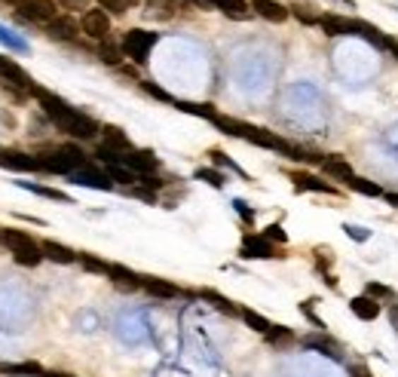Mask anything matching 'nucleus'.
Instances as JSON below:
<instances>
[{"label": "nucleus", "instance_id": "42", "mask_svg": "<svg viewBox=\"0 0 398 377\" xmlns=\"http://www.w3.org/2000/svg\"><path fill=\"white\" fill-rule=\"evenodd\" d=\"M353 377H371V371L365 365H353Z\"/></svg>", "mask_w": 398, "mask_h": 377}, {"label": "nucleus", "instance_id": "44", "mask_svg": "<svg viewBox=\"0 0 398 377\" xmlns=\"http://www.w3.org/2000/svg\"><path fill=\"white\" fill-rule=\"evenodd\" d=\"M187 4H193V6H202V0H187Z\"/></svg>", "mask_w": 398, "mask_h": 377}, {"label": "nucleus", "instance_id": "5", "mask_svg": "<svg viewBox=\"0 0 398 377\" xmlns=\"http://www.w3.org/2000/svg\"><path fill=\"white\" fill-rule=\"evenodd\" d=\"M80 31H83V37L98 40V43L110 40V31H114L110 28V16L101 6H89L86 13H80Z\"/></svg>", "mask_w": 398, "mask_h": 377}, {"label": "nucleus", "instance_id": "11", "mask_svg": "<svg viewBox=\"0 0 398 377\" xmlns=\"http://www.w3.org/2000/svg\"><path fill=\"white\" fill-rule=\"evenodd\" d=\"M319 28L328 37H356V18H346V16L325 13V16L319 18Z\"/></svg>", "mask_w": 398, "mask_h": 377}, {"label": "nucleus", "instance_id": "31", "mask_svg": "<svg viewBox=\"0 0 398 377\" xmlns=\"http://www.w3.org/2000/svg\"><path fill=\"white\" fill-rule=\"evenodd\" d=\"M77 261L86 267V270H95V273H105V276H107V264L98 261V257H92V255H77Z\"/></svg>", "mask_w": 398, "mask_h": 377}, {"label": "nucleus", "instance_id": "28", "mask_svg": "<svg viewBox=\"0 0 398 377\" xmlns=\"http://www.w3.org/2000/svg\"><path fill=\"white\" fill-rule=\"evenodd\" d=\"M0 43H6L13 52H25V50H28V43H25V40H18V37H16L13 31H9V28H4V25H0Z\"/></svg>", "mask_w": 398, "mask_h": 377}, {"label": "nucleus", "instance_id": "1", "mask_svg": "<svg viewBox=\"0 0 398 377\" xmlns=\"http://www.w3.org/2000/svg\"><path fill=\"white\" fill-rule=\"evenodd\" d=\"M34 95H37V101H40V108H43V117L49 120L59 132L77 138V141H92V138L101 132V123L95 117L83 114V110L68 105L64 98L52 95V92H43V89H34Z\"/></svg>", "mask_w": 398, "mask_h": 377}, {"label": "nucleus", "instance_id": "9", "mask_svg": "<svg viewBox=\"0 0 398 377\" xmlns=\"http://www.w3.org/2000/svg\"><path fill=\"white\" fill-rule=\"evenodd\" d=\"M252 13L254 16H261V18H267V22H288L291 18V9L285 6V4H279V0H252Z\"/></svg>", "mask_w": 398, "mask_h": 377}, {"label": "nucleus", "instance_id": "19", "mask_svg": "<svg viewBox=\"0 0 398 377\" xmlns=\"http://www.w3.org/2000/svg\"><path fill=\"white\" fill-rule=\"evenodd\" d=\"M141 289L147 294H153V298H175V294H178V289H175L172 282L153 279V276H141Z\"/></svg>", "mask_w": 398, "mask_h": 377}, {"label": "nucleus", "instance_id": "45", "mask_svg": "<svg viewBox=\"0 0 398 377\" xmlns=\"http://www.w3.org/2000/svg\"><path fill=\"white\" fill-rule=\"evenodd\" d=\"M340 4H346V6H353V0H340Z\"/></svg>", "mask_w": 398, "mask_h": 377}, {"label": "nucleus", "instance_id": "25", "mask_svg": "<svg viewBox=\"0 0 398 377\" xmlns=\"http://www.w3.org/2000/svg\"><path fill=\"white\" fill-rule=\"evenodd\" d=\"M349 187H353L356 193H362V197H383L380 184H374V181H368V178H358V175L349 181Z\"/></svg>", "mask_w": 398, "mask_h": 377}, {"label": "nucleus", "instance_id": "6", "mask_svg": "<svg viewBox=\"0 0 398 377\" xmlns=\"http://www.w3.org/2000/svg\"><path fill=\"white\" fill-rule=\"evenodd\" d=\"M46 37L55 43H77V37L83 34L80 31V18H74L68 13H59L52 22H46Z\"/></svg>", "mask_w": 398, "mask_h": 377}, {"label": "nucleus", "instance_id": "3", "mask_svg": "<svg viewBox=\"0 0 398 377\" xmlns=\"http://www.w3.org/2000/svg\"><path fill=\"white\" fill-rule=\"evenodd\" d=\"M0 243L9 248L13 261L22 264V267H37V264L46 261L43 245L37 243L31 233H25V230H13V227H9V230H0Z\"/></svg>", "mask_w": 398, "mask_h": 377}, {"label": "nucleus", "instance_id": "22", "mask_svg": "<svg viewBox=\"0 0 398 377\" xmlns=\"http://www.w3.org/2000/svg\"><path fill=\"white\" fill-rule=\"evenodd\" d=\"M105 172L110 175V181H117V184H126V187H132V184H138V181H141V178H138L135 172H129L126 166H114V163H110V166H105Z\"/></svg>", "mask_w": 398, "mask_h": 377}, {"label": "nucleus", "instance_id": "18", "mask_svg": "<svg viewBox=\"0 0 398 377\" xmlns=\"http://www.w3.org/2000/svg\"><path fill=\"white\" fill-rule=\"evenodd\" d=\"M43 255L49 257V261H59V264H74L77 261V252H71L68 245H62V243H52V239H43Z\"/></svg>", "mask_w": 398, "mask_h": 377}, {"label": "nucleus", "instance_id": "2", "mask_svg": "<svg viewBox=\"0 0 398 377\" xmlns=\"http://www.w3.org/2000/svg\"><path fill=\"white\" fill-rule=\"evenodd\" d=\"M37 156H40L43 172H49V175H74V172L92 166V160L83 153V147L74 144V141L59 144V147H43Z\"/></svg>", "mask_w": 398, "mask_h": 377}, {"label": "nucleus", "instance_id": "7", "mask_svg": "<svg viewBox=\"0 0 398 377\" xmlns=\"http://www.w3.org/2000/svg\"><path fill=\"white\" fill-rule=\"evenodd\" d=\"M71 184H80V187H92V190H114V181H110V175L105 169H98L95 163L86 166V169L68 175Z\"/></svg>", "mask_w": 398, "mask_h": 377}, {"label": "nucleus", "instance_id": "29", "mask_svg": "<svg viewBox=\"0 0 398 377\" xmlns=\"http://www.w3.org/2000/svg\"><path fill=\"white\" fill-rule=\"evenodd\" d=\"M202 298H206V301H211V303H215V307L218 310H224V313H230V316H236V307H233V303H230L227 298H221V294H215V291H202Z\"/></svg>", "mask_w": 398, "mask_h": 377}, {"label": "nucleus", "instance_id": "23", "mask_svg": "<svg viewBox=\"0 0 398 377\" xmlns=\"http://www.w3.org/2000/svg\"><path fill=\"white\" fill-rule=\"evenodd\" d=\"M147 6H151V16L156 18H175V13H178L175 0H147Z\"/></svg>", "mask_w": 398, "mask_h": 377}, {"label": "nucleus", "instance_id": "8", "mask_svg": "<svg viewBox=\"0 0 398 377\" xmlns=\"http://www.w3.org/2000/svg\"><path fill=\"white\" fill-rule=\"evenodd\" d=\"M288 178L294 181V187H298V190H310V193H328V197H337V187H334V184L322 181L319 175H312V172L291 169V172H288Z\"/></svg>", "mask_w": 398, "mask_h": 377}, {"label": "nucleus", "instance_id": "37", "mask_svg": "<svg viewBox=\"0 0 398 377\" xmlns=\"http://www.w3.org/2000/svg\"><path fill=\"white\" fill-rule=\"evenodd\" d=\"M141 86H144L147 92H151V95H153V98H163V101H175V98L169 95V92H163L160 86H153V83H141Z\"/></svg>", "mask_w": 398, "mask_h": 377}, {"label": "nucleus", "instance_id": "13", "mask_svg": "<svg viewBox=\"0 0 398 377\" xmlns=\"http://www.w3.org/2000/svg\"><path fill=\"white\" fill-rule=\"evenodd\" d=\"M242 257H279V255H276V245L267 243L261 233H248L242 239Z\"/></svg>", "mask_w": 398, "mask_h": 377}, {"label": "nucleus", "instance_id": "20", "mask_svg": "<svg viewBox=\"0 0 398 377\" xmlns=\"http://www.w3.org/2000/svg\"><path fill=\"white\" fill-rule=\"evenodd\" d=\"M98 59L105 62V64H110V68H119L123 64V46L119 43H114V40H105V43H98Z\"/></svg>", "mask_w": 398, "mask_h": 377}, {"label": "nucleus", "instance_id": "41", "mask_svg": "<svg viewBox=\"0 0 398 377\" xmlns=\"http://www.w3.org/2000/svg\"><path fill=\"white\" fill-rule=\"evenodd\" d=\"M383 50H390L395 59H398V40H392V37H386V40H383Z\"/></svg>", "mask_w": 398, "mask_h": 377}, {"label": "nucleus", "instance_id": "34", "mask_svg": "<svg viewBox=\"0 0 398 377\" xmlns=\"http://www.w3.org/2000/svg\"><path fill=\"white\" fill-rule=\"evenodd\" d=\"M261 236L267 239V243H285V239H288V236H285V230H282L279 224H270V227H267Z\"/></svg>", "mask_w": 398, "mask_h": 377}, {"label": "nucleus", "instance_id": "21", "mask_svg": "<svg viewBox=\"0 0 398 377\" xmlns=\"http://www.w3.org/2000/svg\"><path fill=\"white\" fill-rule=\"evenodd\" d=\"M18 187L31 190V193H37V197L55 199V202H71V197H68V193H62V190H55V187H43V184H34V181H18Z\"/></svg>", "mask_w": 398, "mask_h": 377}, {"label": "nucleus", "instance_id": "36", "mask_svg": "<svg viewBox=\"0 0 398 377\" xmlns=\"http://www.w3.org/2000/svg\"><path fill=\"white\" fill-rule=\"evenodd\" d=\"M62 9H77V13H86L89 9V0H55Z\"/></svg>", "mask_w": 398, "mask_h": 377}, {"label": "nucleus", "instance_id": "38", "mask_svg": "<svg viewBox=\"0 0 398 377\" xmlns=\"http://www.w3.org/2000/svg\"><path fill=\"white\" fill-rule=\"evenodd\" d=\"M267 337H270V340H291V331L288 328H270V331H267Z\"/></svg>", "mask_w": 398, "mask_h": 377}, {"label": "nucleus", "instance_id": "33", "mask_svg": "<svg viewBox=\"0 0 398 377\" xmlns=\"http://www.w3.org/2000/svg\"><path fill=\"white\" fill-rule=\"evenodd\" d=\"M209 156H211V163H218V166H224V169H233L236 175H245L242 169H239V166H233V163H230V160H227V153H224V151H209Z\"/></svg>", "mask_w": 398, "mask_h": 377}, {"label": "nucleus", "instance_id": "17", "mask_svg": "<svg viewBox=\"0 0 398 377\" xmlns=\"http://www.w3.org/2000/svg\"><path fill=\"white\" fill-rule=\"evenodd\" d=\"M349 310H353L358 319H368V322H371V319L380 316L383 307H380V303H377L374 298H368V294H358V298L349 301Z\"/></svg>", "mask_w": 398, "mask_h": 377}, {"label": "nucleus", "instance_id": "30", "mask_svg": "<svg viewBox=\"0 0 398 377\" xmlns=\"http://www.w3.org/2000/svg\"><path fill=\"white\" fill-rule=\"evenodd\" d=\"M368 298H390V301H395V291L390 289V285H380V282H368Z\"/></svg>", "mask_w": 398, "mask_h": 377}, {"label": "nucleus", "instance_id": "24", "mask_svg": "<svg viewBox=\"0 0 398 377\" xmlns=\"http://www.w3.org/2000/svg\"><path fill=\"white\" fill-rule=\"evenodd\" d=\"M239 316L245 319V325L248 328H254V331H261V335H267L273 325H270V319H264L261 313H254V310H239Z\"/></svg>", "mask_w": 398, "mask_h": 377}, {"label": "nucleus", "instance_id": "32", "mask_svg": "<svg viewBox=\"0 0 398 377\" xmlns=\"http://www.w3.org/2000/svg\"><path fill=\"white\" fill-rule=\"evenodd\" d=\"M197 178H199V181H209L211 187H224V175L215 172V169H199Z\"/></svg>", "mask_w": 398, "mask_h": 377}, {"label": "nucleus", "instance_id": "10", "mask_svg": "<svg viewBox=\"0 0 398 377\" xmlns=\"http://www.w3.org/2000/svg\"><path fill=\"white\" fill-rule=\"evenodd\" d=\"M0 166H6V169H16V172H43L40 156L18 153V151H0Z\"/></svg>", "mask_w": 398, "mask_h": 377}, {"label": "nucleus", "instance_id": "14", "mask_svg": "<svg viewBox=\"0 0 398 377\" xmlns=\"http://www.w3.org/2000/svg\"><path fill=\"white\" fill-rule=\"evenodd\" d=\"M322 172L328 175V178H334V181H344V184H349L356 178V172H353V166H349L344 156H325L322 160Z\"/></svg>", "mask_w": 398, "mask_h": 377}, {"label": "nucleus", "instance_id": "39", "mask_svg": "<svg viewBox=\"0 0 398 377\" xmlns=\"http://www.w3.org/2000/svg\"><path fill=\"white\" fill-rule=\"evenodd\" d=\"M346 233L349 236H353V239H368V236H371V233H368V230L362 227V230H358V227H353V224H346Z\"/></svg>", "mask_w": 398, "mask_h": 377}, {"label": "nucleus", "instance_id": "40", "mask_svg": "<svg viewBox=\"0 0 398 377\" xmlns=\"http://www.w3.org/2000/svg\"><path fill=\"white\" fill-rule=\"evenodd\" d=\"M233 206H236V211H239V215H242L245 221H252V211H248V209H245V202H242V199H236V202H233Z\"/></svg>", "mask_w": 398, "mask_h": 377}, {"label": "nucleus", "instance_id": "43", "mask_svg": "<svg viewBox=\"0 0 398 377\" xmlns=\"http://www.w3.org/2000/svg\"><path fill=\"white\" fill-rule=\"evenodd\" d=\"M383 197H386V202H390V206L398 209V193H383Z\"/></svg>", "mask_w": 398, "mask_h": 377}, {"label": "nucleus", "instance_id": "16", "mask_svg": "<svg viewBox=\"0 0 398 377\" xmlns=\"http://www.w3.org/2000/svg\"><path fill=\"white\" fill-rule=\"evenodd\" d=\"M101 132H105V147H110V151H117V153L132 151V141H129V135L119 126H101Z\"/></svg>", "mask_w": 398, "mask_h": 377}, {"label": "nucleus", "instance_id": "26", "mask_svg": "<svg viewBox=\"0 0 398 377\" xmlns=\"http://www.w3.org/2000/svg\"><path fill=\"white\" fill-rule=\"evenodd\" d=\"M291 16L294 18H298V22L300 25H319V13H316V9H312V6H307V4H298V6H291Z\"/></svg>", "mask_w": 398, "mask_h": 377}, {"label": "nucleus", "instance_id": "12", "mask_svg": "<svg viewBox=\"0 0 398 377\" xmlns=\"http://www.w3.org/2000/svg\"><path fill=\"white\" fill-rule=\"evenodd\" d=\"M202 9H221L230 18H248L252 16V6L248 0H202Z\"/></svg>", "mask_w": 398, "mask_h": 377}, {"label": "nucleus", "instance_id": "35", "mask_svg": "<svg viewBox=\"0 0 398 377\" xmlns=\"http://www.w3.org/2000/svg\"><path fill=\"white\" fill-rule=\"evenodd\" d=\"M312 303H316V301H303V303H300V313H303V316H307L310 322H316V328H325V322H322V319L316 316V310H312Z\"/></svg>", "mask_w": 398, "mask_h": 377}, {"label": "nucleus", "instance_id": "15", "mask_svg": "<svg viewBox=\"0 0 398 377\" xmlns=\"http://www.w3.org/2000/svg\"><path fill=\"white\" fill-rule=\"evenodd\" d=\"M107 276H110V282L119 285V289H126V291L141 289V276L126 270V267H119V264H107Z\"/></svg>", "mask_w": 398, "mask_h": 377}, {"label": "nucleus", "instance_id": "46", "mask_svg": "<svg viewBox=\"0 0 398 377\" xmlns=\"http://www.w3.org/2000/svg\"><path fill=\"white\" fill-rule=\"evenodd\" d=\"M52 377H74V374H52Z\"/></svg>", "mask_w": 398, "mask_h": 377}, {"label": "nucleus", "instance_id": "47", "mask_svg": "<svg viewBox=\"0 0 398 377\" xmlns=\"http://www.w3.org/2000/svg\"><path fill=\"white\" fill-rule=\"evenodd\" d=\"M132 4H141V0H129V6H132Z\"/></svg>", "mask_w": 398, "mask_h": 377}, {"label": "nucleus", "instance_id": "27", "mask_svg": "<svg viewBox=\"0 0 398 377\" xmlns=\"http://www.w3.org/2000/svg\"><path fill=\"white\" fill-rule=\"evenodd\" d=\"M95 6H101L110 18H119V16H126L129 13V0H95Z\"/></svg>", "mask_w": 398, "mask_h": 377}, {"label": "nucleus", "instance_id": "4", "mask_svg": "<svg viewBox=\"0 0 398 377\" xmlns=\"http://www.w3.org/2000/svg\"><path fill=\"white\" fill-rule=\"evenodd\" d=\"M156 40H160V34L153 31H141V28H132V31H126L123 37V55L126 59H132L135 64H147V59H151V50L156 46Z\"/></svg>", "mask_w": 398, "mask_h": 377}]
</instances>
